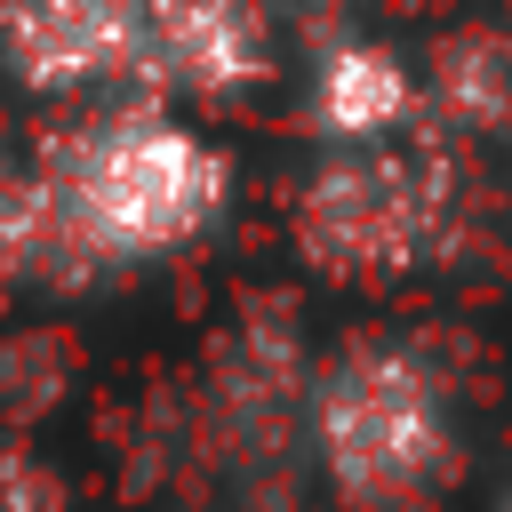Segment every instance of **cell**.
Listing matches in <instances>:
<instances>
[{
    "label": "cell",
    "instance_id": "obj_9",
    "mask_svg": "<svg viewBox=\"0 0 512 512\" xmlns=\"http://www.w3.org/2000/svg\"><path fill=\"white\" fill-rule=\"evenodd\" d=\"M496 512H512V488H504V496H496Z\"/></svg>",
    "mask_w": 512,
    "mask_h": 512
},
{
    "label": "cell",
    "instance_id": "obj_6",
    "mask_svg": "<svg viewBox=\"0 0 512 512\" xmlns=\"http://www.w3.org/2000/svg\"><path fill=\"white\" fill-rule=\"evenodd\" d=\"M296 128L312 144H392L424 128V80L400 40L376 24H328L312 32L296 64Z\"/></svg>",
    "mask_w": 512,
    "mask_h": 512
},
{
    "label": "cell",
    "instance_id": "obj_4",
    "mask_svg": "<svg viewBox=\"0 0 512 512\" xmlns=\"http://www.w3.org/2000/svg\"><path fill=\"white\" fill-rule=\"evenodd\" d=\"M280 72V16L272 0H144V64L136 96L176 112H232L264 96Z\"/></svg>",
    "mask_w": 512,
    "mask_h": 512
},
{
    "label": "cell",
    "instance_id": "obj_7",
    "mask_svg": "<svg viewBox=\"0 0 512 512\" xmlns=\"http://www.w3.org/2000/svg\"><path fill=\"white\" fill-rule=\"evenodd\" d=\"M416 80H424V128L448 136V152L512 136V32L504 24H456L432 56H416Z\"/></svg>",
    "mask_w": 512,
    "mask_h": 512
},
{
    "label": "cell",
    "instance_id": "obj_5",
    "mask_svg": "<svg viewBox=\"0 0 512 512\" xmlns=\"http://www.w3.org/2000/svg\"><path fill=\"white\" fill-rule=\"evenodd\" d=\"M144 64V0H0V80L48 112L128 96Z\"/></svg>",
    "mask_w": 512,
    "mask_h": 512
},
{
    "label": "cell",
    "instance_id": "obj_2",
    "mask_svg": "<svg viewBox=\"0 0 512 512\" xmlns=\"http://www.w3.org/2000/svg\"><path fill=\"white\" fill-rule=\"evenodd\" d=\"M296 440L336 512H440L464 480V384L408 328H360L304 368Z\"/></svg>",
    "mask_w": 512,
    "mask_h": 512
},
{
    "label": "cell",
    "instance_id": "obj_8",
    "mask_svg": "<svg viewBox=\"0 0 512 512\" xmlns=\"http://www.w3.org/2000/svg\"><path fill=\"white\" fill-rule=\"evenodd\" d=\"M0 296H80L32 152H0Z\"/></svg>",
    "mask_w": 512,
    "mask_h": 512
},
{
    "label": "cell",
    "instance_id": "obj_10",
    "mask_svg": "<svg viewBox=\"0 0 512 512\" xmlns=\"http://www.w3.org/2000/svg\"><path fill=\"white\" fill-rule=\"evenodd\" d=\"M312 8H336V0H312Z\"/></svg>",
    "mask_w": 512,
    "mask_h": 512
},
{
    "label": "cell",
    "instance_id": "obj_3",
    "mask_svg": "<svg viewBox=\"0 0 512 512\" xmlns=\"http://www.w3.org/2000/svg\"><path fill=\"white\" fill-rule=\"evenodd\" d=\"M464 232V176L448 144H312L280 200V240L320 288L384 296L448 264Z\"/></svg>",
    "mask_w": 512,
    "mask_h": 512
},
{
    "label": "cell",
    "instance_id": "obj_1",
    "mask_svg": "<svg viewBox=\"0 0 512 512\" xmlns=\"http://www.w3.org/2000/svg\"><path fill=\"white\" fill-rule=\"evenodd\" d=\"M32 168L56 200L72 288L160 272L192 248H208L240 200L232 144L160 96H96L64 104L48 136H32Z\"/></svg>",
    "mask_w": 512,
    "mask_h": 512
}]
</instances>
